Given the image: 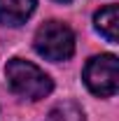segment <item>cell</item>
Masks as SVG:
<instances>
[{"label":"cell","mask_w":119,"mask_h":121,"mask_svg":"<svg viewBox=\"0 0 119 121\" xmlns=\"http://www.w3.org/2000/svg\"><path fill=\"white\" fill-rule=\"evenodd\" d=\"M82 79L87 89L98 98H110L119 89V60L112 54H101L87 60Z\"/></svg>","instance_id":"3"},{"label":"cell","mask_w":119,"mask_h":121,"mask_svg":"<svg viewBox=\"0 0 119 121\" xmlns=\"http://www.w3.org/2000/svg\"><path fill=\"white\" fill-rule=\"evenodd\" d=\"M49 121H84V112L77 103L63 100L59 105H54V109L49 112Z\"/></svg>","instance_id":"6"},{"label":"cell","mask_w":119,"mask_h":121,"mask_svg":"<svg viewBox=\"0 0 119 121\" xmlns=\"http://www.w3.org/2000/svg\"><path fill=\"white\" fill-rule=\"evenodd\" d=\"M59 2H70V0H59Z\"/></svg>","instance_id":"7"},{"label":"cell","mask_w":119,"mask_h":121,"mask_svg":"<svg viewBox=\"0 0 119 121\" xmlns=\"http://www.w3.org/2000/svg\"><path fill=\"white\" fill-rule=\"evenodd\" d=\"M33 47L42 58L61 63L75 54V33L61 21H47L37 28Z\"/></svg>","instance_id":"2"},{"label":"cell","mask_w":119,"mask_h":121,"mask_svg":"<svg viewBox=\"0 0 119 121\" xmlns=\"http://www.w3.org/2000/svg\"><path fill=\"white\" fill-rule=\"evenodd\" d=\"M37 0H0V21L5 26H21L35 12Z\"/></svg>","instance_id":"4"},{"label":"cell","mask_w":119,"mask_h":121,"mask_svg":"<svg viewBox=\"0 0 119 121\" xmlns=\"http://www.w3.org/2000/svg\"><path fill=\"white\" fill-rule=\"evenodd\" d=\"M5 77L9 89L19 98L26 100H42L54 91V82L45 70H40L35 63L23 58H12L5 65Z\"/></svg>","instance_id":"1"},{"label":"cell","mask_w":119,"mask_h":121,"mask_svg":"<svg viewBox=\"0 0 119 121\" xmlns=\"http://www.w3.org/2000/svg\"><path fill=\"white\" fill-rule=\"evenodd\" d=\"M93 23H96V30L110 44H117L119 42V7L117 5H107L101 12H96Z\"/></svg>","instance_id":"5"}]
</instances>
